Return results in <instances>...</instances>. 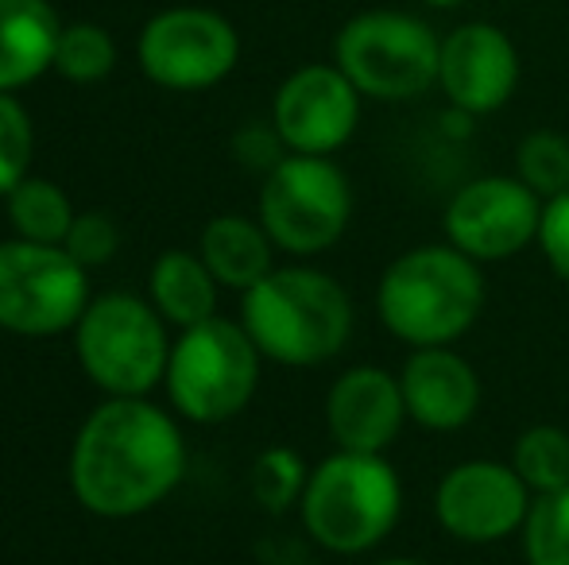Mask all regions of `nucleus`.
<instances>
[{
  "label": "nucleus",
  "instance_id": "f257e3e1",
  "mask_svg": "<svg viewBox=\"0 0 569 565\" xmlns=\"http://www.w3.org/2000/svg\"><path fill=\"white\" fill-rule=\"evenodd\" d=\"M70 492L98 519H136L187 476V442L163 407L109 395L70 445Z\"/></svg>",
  "mask_w": 569,
  "mask_h": 565
},
{
  "label": "nucleus",
  "instance_id": "f03ea898",
  "mask_svg": "<svg viewBox=\"0 0 569 565\" xmlns=\"http://www.w3.org/2000/svg\"><path fill=\"white\" fill-rule=\"evenodd\" d=\"M240 325L263 361L283 369H318L349 345L352 299L330 272L307 264L271 268L240 294Z\"/></svg>",
  "mask_w": 569,
  "mask_h": 565
},
{
  "label": "nucleus",
  "instance_id": "7ed1b4c3",
  "mask_svg": "<svg viewBox=\"0 0 569 565\" xmlns=\"http://www.w3.org/2000/svg\"><path fill=\"white\" fill-rule=\"evenodd\" d=\"M485 310V272L450 241L407 249L376 283V314L407 349L453 345Z\"/></svg>",
  "mask_w": 569,
  "mask_h": 565
},
{
  "label": "nucleus",
  "instance_id": "20e7f679",
  "mask_svg": "<svg viewBox=\"0 0 569 565\" xmlns=\"http://www.w3.org/2000/svg\"><path fill=\"white\" fill-rule=\"evenodd\" d=\"M299 515L322 551L357 558L396 531L403 515V481L383 453L338 450L310 468Z\"/></svg>",
  "mask_w": 569,
  "mask_h": 565
},
{
  "label": "nucleus",
  "instance_id": "39448f33",
  "mask_svg": "<svg viewBox=\"0 0 569 565\" xmlns=\"http://www.w3.org/2000/svg\"><path fill=\"white\" fill-rule=\"evenodd\" d=\"M260 364L263 353L244 325L213 314L210 322L179 330V337L171 341L163 372L167 400L187 423L221 426L252 403L260 387Z\"/></svg>",
  "mask_w": 569,
  "mask_h": 565
},
{
  "label": "nucleus",
  "instance_id": "423d86ee",
  "mask_svg": "<svg viewBox=\"0 0 569 565\" xmlns=\"http://www.w3.org/2000/svg\"><path fill=\"white\" fill-rule=\"evenodd\" d=\"M74 353L90 384L113 400H140L163 384L171 337L148 299L128 291L98 294L74 325Z\"/></svg>",
  "mask_w": 569,
  "mask_h": 565
},
{
  "label": "nucleus",
  "instance_id": "0eeeda50",
  "mask_svg": "<svg viewBox=\"0 0 569 565\" xmlns=\"http://www.w3.org/2000/svg\"><path fill=\"white\" fill-rule=\"evenodd\" d=\"M333 62L372 101H411L438 85L442 39L422 16L372 8L341 23Z\"/></svg>",
  "mask_w": 569,
  "mask_h": 565
},
{
  "label": "nucleus",
  "instance_id": "6e6552de",
  "mask_svg": "<svg viewBox=\"0 0 569 565\" xmlns=\"http://www.w3.org/2000/svg\"><path fill=\"white\" fill-rule=\"evenodd\" d=\"M256 218L287 256H318L345 236L352 218V186L333 155L287 151L260 182Z\"/></svg>",
  "mask_w": 569,
  "mask_h": 565
},
{
  "label": "nucleus",
  "instance_id": "1a4fd4ad",
  "mask_svg": "<svg viewBox=\"0 0 569 565\" xmlns=\"http://www.w3.org/2000/svg\"><path fill=\"white\" fill-rule=\"evenodd\" d=\"M90 272L62 244H0V330L16 337L74 333L90 306Z\"/></svg>",
  "mask_w": 569,
  "mask_h": 565
},
{
  "label": "nucleus",
  "instance_id": "9d476101",
  "mask_svg": "<svg viewBox=\"0 0 569 565\" xmlns=\"http://www.w3.org/2000/svg\"><path fill=\"white\" fill-rule=\"evenodd\" d=\"M136 59L143 74L163 90H213L237 70L240 36L213 8H167L140 31Z\"/></svg>",
  "mask_w": 569,
  "mask_h": 565
},
{
  "label": "nucleus",
  "instance_id": "9b49d317",
  "mask_svg": "<svg viewBox=\"0 0 569 565\" xmlns=\"http://www.w3.org/2000/svg\"><path fill=\"white\" fill-rule=\"evenodd\" d=\"M542 198L519 174H480L446 202V241L469 260L500 264L539 244Z\"/></svg>",
  "mask_w": 569,
  "mask_h": 565
},
{
  "label": "nucleus",
  "instance_id": "f8f14e48",
  "mask_svg": "<svg viewBox=\"0 0 569 565\" xmlns=\"http://www.w3.org/2000/svg\"><path fill=\"white\" fill-rule=\"evenodd\" d=\"M535 492L511 461L472 457L453 465L435 488V519L465 546H496L519 535L531 515Z\"/></svg>",
  "mask_w": 569,
  "mask_h": 565
},
{
  "label": "nucleus",
  "instance_id": "ddd939ff",
  "mask_svg": "<svg viewBox=\"0 0 569 565\" xmlns=\"http://www.w3.org/2000/svg\"><path fill=\"white\" fill-rule=\"evenodd\" d=\"M360 90L338 62H310L283 78L271 101V124L295 155H333L360 124Z\"/></svg>",
  "mask_w": 569,
  "mask_h": 565
},
{
  "label": "nucleus",
  "instance_id": "4468645a",
  "mask_svg": "<svg viewBox=\"0 0 569 565\" xmlns=\"http://www.w3.org/2000/svg\"><path fill=\"white\" fill-rule=\"evenodd\" d=\"M519 85V51L503 28L472 20L442 39L438 90L461 117H488L511 101Z\"/></svg>",
  "mask_w": 569,
  "mask_h": 565
},
{
  "label": "nucleus",
  "instance_id": "2eb2a0df",
  "mask_svg": "<svg viewBox=\"0 0 569 565\" xmlns=\"http://www.w3.org/2000/svg\"><path fill=\"white\" fill-rule=\"evenodd\" d=\"M407 403L399 376L376 364H357L333 380L326 395V430L333 445L349 453H388V445L403 434Z\"/></svg>",
  "mask_w": 569,
  "mask_h": 565
},
{
  "label": "nucleus",
  "instance_id": "dca6fc26",
  "mask_svg": "<svg viewBox=\"0 0 569 565\" xmlns=\"http://www.w3.org/2000/svg\"><path fill=\"white\" fill-rule=\"evenodd\" d=\"M407 418L435 434L469 426L480 411V372L453 345L411 349L399 369Z\"/></svg>",
  "mask_w": 569,
  "mask_h": 565
},
{
  "label": "nucleus",
  "instance_id": "f3484780",
  "mask_svg": "<svg viewBox=\"0 0 569 565\" xmlns=\"http://www.w3.org/2000/svg\"><path fill=\"white\" fill-rule=\"evenodd\" d=\"M62 23L47 0H0V90L16 93L54 70Z\"/></svg>",
  "mask_w": 569,
  "mask_h": 565
},
{
  "label": "nucleus",
  "instance_id": "a211bd4d",
  "mask_svg": "<svg viewBox=\"0 0 569 565\" xmlns=\"http://www.w3.org/2000/svg\"><path fill=\"white\" fill-rule=\"evenodd\" d=\"M276 252L279 249L271 244L260 218H240V213H221V218L206 221L202 236H198V256L206 260L213 280L240 294L276 268Z\"/></svg>",
  "mask_w": 569,
  "mask_h": 565
},
{
  "label": "nucleus",
  "instance_id": "6ab92c4d",
  "mask_svg": "<svg viewBox=\"0 0 569 565\" xmlns=\"http://www.w3.org/2000/svg\"><path fill=\"white\" fill-rule=\"evenodd\" d=\"M218 280L206 268L198 252L187 249H167L163 256L151 264L148 275V302L159 310L167 325L174 330H190L198 322H210L218 314Z\"/></svg>",
  "mask_w": 569,
  "mask_h": 565
},
{
  "label": "nucleus",
  "instance_id": "aec40b11",
  "mask_svg": "<svg viewBox=\"0 0 569 565\" xmlns=\"http://www.w3.org/2000/svg\"><path fill=\"white\" fill-rule=\"evenodd\" d=\"M4 213L12 233L36 244H62L74 225V205L67 190L54 186L51 179H31V174L4 198Z\"/></svg>",
  "mask_w": 569,
  "mask_h": 565
},
{
  "label": "nucleus",
  "instance_id": "412c9836",
  "mask_svg": "<svg viewBox=\"0 0 569 565\" xmlns=\"http://www.w3.org/2000/svg\"><path fill=\"white\" fill-rule=\"evenodd\" d=\"M511 468L535 496L569 488V434L555 423H535L511 445Z\"/></svg>",
  "mask_w": 569,
  "mask_h": 565
},
{
  "label": "nucleus",
  "instance_id": "4be33fe9",
  "mask_svg": "<svg viewBox=\"0 0 569 565\" xmlns=\"http://www.w3.org/2000/svg\"><path fill=\"white\" fill-rule=\"evenodd\" d=\"M307 481H310V465L291 445H268V450L252 461V473H248L252 500L268 515H283V512H291V507H299L302 492H307Z\"/></svg>",
  "mask_w": 569,
  "mask_h": 565
},
{
  "label": "nucleus",
  "instance_id": "5701e85b",
  "mask_svg": "<svg viewBox=\"0 0 569 565\" xmlns=\"http://www.w3.org/2000/svg\"><path fill=\"white\" fill-rule=\"evenodd\" d=\"M117 67V43L98 23H70L54 47V70L74 85L106 82Z\"/></svg>",
  "mask_w": 569,
  "mask_h": 565
},
{
  "label": "nucleus",
  "instance_id": "b1692460",
  "mask_svg": "<svg viewBox=\"0 0 569 565\" xmlns=\"http://www.w3.org/2000/svg\"><path fill=\"white\" fill-rule=\"evenodd\" d=\"M516 174L542 198L566 194L569 190V137L555 129H535L516 148Z\"/></svg>",
  "mask_w": 569,
  "mask_h": 565
},
{
  "label": "nucleus",
  "instance_id": "393cba45",
  "mask_svg": "<svg viewBox=\"0 0 569 565\" xmlns=\"http://www.w3.org/2000/svg\"><path fill=\"white\" fill-rule=\"evenodd\" d=\"M519 538L527 565H569V488L535 496Z\"/></svg>",
  "mask_w": 569,
  "mask_h": 565
},
{
  "label": "nucleus",
  "instance_id": "a878e982",
  "mask_svg": "<svg viewBox=\"0 0 569 565\" xmlns=\"http://www.w3.org/2000/svg\"><path fill=\"white\" fill-rule=\"evenodd\" d=\"M31 151H36V132L28 109L0 90V198H8L28 179Z\"/></svg>",
  "mask_w": 569,
  "mask_h": 565
},
{
  "label": "nucleus",
  "instance_id": "bb28decb",
  "mask_svg": "<svg viewBox=\"0 0 569 565\" xmlns=\"http://www.w3.org/2000/svg\"><path fill=\"white\" fill-rule=\"evenodd\" d=\"M62 249H67L70 260H78L86 272H93V268H106L109 260L117 256L120 229H117V221L109 218V213H101V210L74 213V225H70Z\"/></svg>",
  "mask_w": 569,
  "mask_h": 565
},
{
  "label": "nucleus",
  "instance_id": "cd10ccee",
  "mask_svg": "<svg viewBox=\"0 0 569 565\" xmlns=\"http://www.w3.org/2000/svg\"><path fill=\"white\" fill-rule=\"evenodd\" d=\"M539 252L550 264V272L562 283H569V190L550 198V202H542Z\"/></svg>",
  "mask_w": 569,
  "mask_h": 565
},
{
  "label": "nucleus",
  "instance_id": "c85d7f7f",
  "mask_svg": "<svg viewBox=\"0 0 569 565\" xmlns=\"http://www.w3.org/2000/svg\"><path fill=\"white\" fill-rule=\"evenodd\" d=\"M232 151H237L240 163L252 167V171H263V174L287 155L276 124H248V129H240L237 140H232Z\"/></svg>",
  "mask_w": 569,
  "mask_h": 565
},
{
  "label": "nucleus",
  "instance_id": "c756f323",
  "mask_svg": "<svg viewBox=\"0 0 569 565\" xmlns=\"http://www.w3.org/2000/svg\"><path fill=\"white\" fill-rule=\"evenodd\" d=\"M372 565H427V562H419V558H380Z\"/></svg>",
  "mask_w": 569,
  "mask_h": 565
},
{
  "label": "nucleus",
  "instance_id": "7c9ffc66",
  "mask_svg": "<svg viewBox=\"0 0 569 565\" xmlns=\"http://www.w3.org/2000/svg\"><path fill=\"white\" fill-rule=\"evenodd\" d=\"M422 4H430V8H457V4H465V0H422Z\"/></svg>",
  "mask_w": 569,
  "mask_h": 565
}]
</instances>
